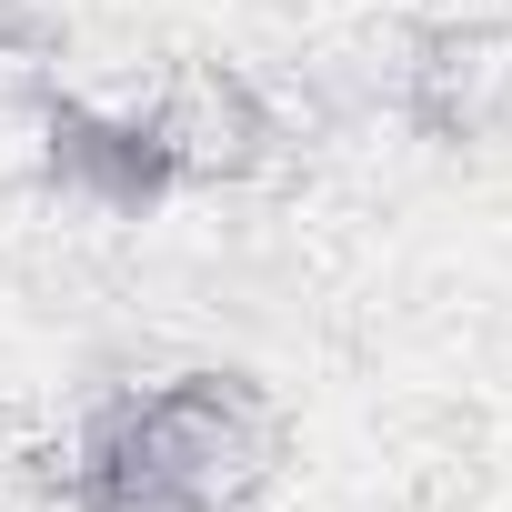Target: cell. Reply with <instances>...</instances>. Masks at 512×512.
<instances>
[{
	"label": "cell",
	"instance_id": "1",
	"mask_svg": "<svg viewBox=\"0 0 512 512\" xmlns=\"http://www.w3.org/2000/svg\"><path fill=\"white\" fill-rule=\"evenodd\" d=\"M262 462V412L241 382H171L81 442V512H221Z\"/></svg>",
	"mask_w": 512,
	"mask_h": 512
}]
</instances>
